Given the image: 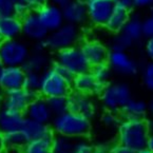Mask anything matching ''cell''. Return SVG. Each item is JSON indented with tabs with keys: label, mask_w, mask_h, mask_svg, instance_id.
<instances>
[{
	"label": "cell",
	"mask_w": 153,
	"mask_h": 153,
	"mask_svg": "<svg viewBox=\"0 0 153 153\" xmlns=\"http://www.w3.org/2000/svg\"><path fill=\"white\" fill-rule=\"evenodd\" d=\"M51 123V129L55 135H60L74 140L86 138L92 129L90 118L71 111H67L62 114L54 116Z\"/></svg>",
	"instance_id": "1"
},
{
	"label": "cell",
	"mask_w": 153,
	"mask_h": 153,
	"mask_svg": "<svg viewBox=\"0 0 153 153\" xmlns=\"http://www.w3.org/2000/svg\"><path fill=\"white\" fill-rule=\"evenodd\" d=\"M142 81L147 90L153 92V61H149L143 68Z\"/></svg>",
	"instance_id": "33"
},
{
	"label": "cell",
	"mask_w": 153,
	"mask_h": 153,
	"mask_svg": "<svg viewBox=\"0 0 153 153\" xmlns=\"http://www.w3.org/2000/svg\"><path fill=\"white\" fill-rule=\"evenodd\" d=\"M4 68V65H3V62H2V60H1V58H0V72L2 71V69Z\"/></svg>",
	"instance_id": "53"
},
{
	"label": "cell",
	"mask_w": 153,
	"mask_h": 153,
	"mask_svg": "<svg viewBox=\"0 0 153 153\" xmlns=\"http://www.w3.org/2000/svg\"><path fill=\"white\" fill-rule=\"evenodd\" d=\"M71 90L73 92L79 93V94L89 95V96H94V95H99L104 88V85L96 80L91 71L80 74L75 75L71 80Z\"/></svg>",
	"instance_id": "13"
},
{
	"label": "cell",
	"mask_w": 153,
	"mask_h": 153,
	"mask_svg": "<svg viewBox=\"0 0 153 153\" xmlns=\"http://www.w3.org/2000/svg\"><path fill=\"white\" fill-rule=\"evenodd\" d=\"M80 27L65 22L60 27L48 34L47 38L43 41V45L47 51L56 53L67 48L77 45L80 40Z\"/></svg>",
	"instance_id": "4"
},
{
	"label": "cell",
	"mask_w": 153,
	"mask_h": 153,
	"mask_svg": "<svg viewBox=\"0 0 153 153\" xmlns=\"http://www.w3.org/2000/svg\"><path fill=\"white\" fill-rule=\"evenodd\" d=\"M68 111L91 120L96 113V104L92 96L72 92L68 95Z\"/></svg>",
	"instance_id": "14"
},
{
	"label": "cell",
	"mask_w": 153,
	"mask_h": 153,
	"mask_svg": "<svg viewBox=\"0 0 153 153\" xmlns=\"http://www.w3.org/2000/svg\"><path fill=\"white\" fill-rule=\"evenodd\" d=\"M35 96L37 95L29 92L23 88L9 91L5 92L2 96V108L23 114Z\"/></svg>",
	"instance_id": "12"
},
{
	"label": "cell",
	"mask_w": 153,
	"mask_h": 153,
	"mask_svg": "<svg viewBox=\"0 0 153 153\" xmlns=\"http://www.w3.org/2000/svg\"><path fill=\"white\" fill-rule=\"evenodd\" d=\"M111 153H135V151L120 144H115L111 147Z\"/></svg>",
	"instance_id": "43"
},
{
	"label": "cell",
	"mask_w": 153,
	"mask_h": 153,
	"mask_svg": "<svg viewBox=\"0 0 153 153\" xmlns=\"http://www.w3.org/2000/svg\"><path fill=\"white\" fill-rule=\"evenodd\" d=\"M145 53H146L147 57L153 61V37L146 39V43H145Z\"/></svg>",
	"instance_id": "44"
},
{
	"label": "cell",
	"mask_w": 153,
	"mask_h": 153,
	"mask_svg": "<svg viewBox=\"0 0 153 153\" xmlns=\"http://www.w3.org/2000/svg\"><path fill=\"white\" fill-rule=\"evenodd\" d=\"M111 145L108 143L100 142L93 145V153H111Z\"/></svg>",
	"instance_id": "41"
},
{
	"label": "cell",
	"mask_w": 153,
	"mask_h": 153,
	"mask_svg": "<svg viewBox=\"0 0 153 153\" xmlns=\"http://www.w3.org/2000/svg\"><path fill=\"white\" fill-rule=\"evenodd\" d=\"M146 125H147V129L149 131V134L153 135V116H151L150 118L146 120Z\"/></svg>",
	"instance_id": "47"
},
{
	"label": "cell",
	"mask_w": 153,
	"mask_h": 153,
	"mask_svg": "<svg viewBox=\"0 0 153 153\" xmlns=\"http://www.w3.org/2000/svg\"><path fill=\"white\" fill-rule=\"evenodd\" d=\"M49 32L45 30L35 12H29L21 18V35L33 42H43Z\"/></svg>",
	"instance_id": "11"
},
{
	"label": "cell",
	"mask_w": 153,
	"mask_h": 153,
	"mask_svg": "<svg viewBox=\"0 0 153 153\" xmlns=\"http://www.w3.org/2000/svg\"><path fill=\"white\" fill-rule=\"evenodd\" d=\"M143 37L146 39L153 37V15L150 14L143 19Z\"/></svg>",
	"instance_id": "36"
},
{
	"label": "cell",
	"mask_w": 153,
	"mask_h": 153,
	"mask_svg": "<svg viewBox=\"0 0 153 153\" xmlns=\"http://www.w3.org/2000/svg\"><path fill=\"white\" fill-rule=\"evenodd\" d=\"M29 12H31L29 10V7H27V4H25L23 1H21V2H17L14 4V11H13V14L15 16H17V17H19V18H22L23 16L27 15Z\"/></svg>",
	"instance_id": "38"
},
{
	"label": "cell",
	"mask_w": 153,
	"mask_h": 153,
	"mask_svg": "<svg viewBox=\"0 0 153 153\" xmlns=\"http://www.w3.org/2000/svg\"><path fill=\"white\" fill-rule=\"evenodd\" d=\"M90 71L93 74V76L96 78V80L98 81V82H100L101 85H104V86L110 82V79L113 74L110 65L107 62L94 65V67L91 68Z\"/></svg>",
	"instance_id": "29"
},
{
	"label": "cell",
	"mask_w": 153,
	"mask_h": 153,
	"mask_svg": "<svg viewBox=\"0 0 153 153\" xmlns=\"http://www.w3.org/2000/svg\"><path fill=\"white\" fill-rule=\"evenodd\" d=\"M62 15L65 23L75 27H80L88 23L87 10L83 0H73L62 9Z\"/></svg>",
	"instance_id": "18"
},
{
	"label": "cell",
	"mask_w": 153,
	"mask_h": 153,
	"mask_svg": "<svg viewBox=\"0 0 153 153\" xmlns=\"http://www.w3.org/2000/svg\"><path fill=\"white\" fill-rule=\"evenodd\" d=\"M48 105L53 116H57L68 111V96H57L48 98Z\"/></svg>",
	"instance_id": "30"
},
{
	"label": "cell",
	"mask_w": 153,
	"mask_h": 153,
	"mask_svg": "<svg viewBox=\"0 0 153 153\" xmlns=\"http://www.w3.org/2000/svg\"><path fill=\"white\" fill-rule=\"evenodd\" d=\"M122 33L125 34L133 43L138 42L143 37V18L137 13L131 12L130 17L123 27Z\"/></svg>",
	"instance_id": "24"
},
{
	"label": "cell",
	"mask_w": 153,
	"mask_h": 153,
	"mask_svg": "<svg viewBox=\"0 0 153 153\" xmlns=\"http://www.w3.org/2000/svg\"><path fill=\"white\" fill-rule=\"evenodd\" d=\"M115 7L132 12L134 10V0H112Z\"/></svg>",
	"instance_id": "40"
},
{
	"label": "cell",
	"mask_w": 153,
	"mask_h": 153,
	"mask_svg": "<svg viewBox=\"0 0 153 153\" xmlns=\"http://www.w3.org/2000/svg\"><path fill=\"white\" fill-rule=\"evenodd\" d=\"M35 13L49 33L57 30L65 23L62 10L48 2L36 10Z\"/></svg>",
	"instance_id": "16"
},
{
	"label": "cell",
	"mask_w": 153,
	"mask_h": 153,
	"mask_svg": "<svg viewBox=\"0 0 153 153\" xmlns=\"http://www.w3.org/2000/svg\"><path fill=\"white\" fill-rule=\"evenodd\" d=\"M1 41H2V40H1V38H0V43H1Z\"/></svg>",
	"instance_id": "57"
},
{
	"label": "cell",
	"mask_w": 153,
	"mask_h": 153,
	"mask_svg": "<svg viewBox=\"0 0 153 153\" xmlns=\"http://www.w3.org/2000/svg\"><path fill=\"white\" fill-rule=\"evenodd\" d=\"M153 7V0H134V9H151Z\"/></svg>",
	"instance_id": "45"
},
{
	"label": "cell",
	"mask_w": 153,
	"mask_h": 153,
	"mask_svg": "<svg viewBox=\"0 0 153 153\" xmlns=\"http://www.w3.org/2000/svg\"><path fill=\"white\" fill-rule=\"evenodd\" d=\"M135 153H152L151 152L149 149H143V150H140V151H137V152H135Z\"/></svg>",
	"instance_id": "52"
},
{
	"label": "cell",
	"mask_w": 153,
	"mask_h": 153,
	"mask_svg": "<svg viewBox=\"0 0 153 153\" xmlns=\"http://www.w3.org/2000/svg\"><path fill=\"white\" fill-rule=\"evenodd\" d=\"M75 140L60 135H53L51 153H74Z\"/></svg>",
	"instance_id": "27"
},
{
	"label": "cell",
	"mask_w": 153,
	"mask_h": 153,
	"mask_svg": "<svg viewBox=\"0 0 153 153\" xmlns=\"http://www.w3.org/2000/svg\"><path fill=\"white\" fill-rule=\"evenodd\" d=\"M5 149V145H4V134H3L1 131H0V152Z\"/></svg>",
	"instance_id": "48"
},
{
	"label": "cell",
	"mask_w": 153,
	"mask_h": 153,
	"mask_svg": "<svg viewBox=\"0 0 153 153\" xmlns=\"http://www.w3.org/2000/svg\"><path fill=\"white\" fill-rule=\"evenodd\" d=\"M2 109V95H0V111Z\"/></svg>",
	"instance_id": "54"
},
{
	"label": "cell",
	"mask_w": 153,
	"mask_h": 153,
	"mask_svg": "<svg viewBox=\"0 0 153 153\" xmlns=\"http://www.w3.org/2000/svg\"><path fill=\"white\" fill-rule=\"evenodd\" d=\"M107 63L113 73L122 76H132L138 71L137 61L124 51H110Z\"/></svg>",
	"instance_id": "10"
},
{
	"label": "cell",
	"mask_w": 153,
	"mask_h": 153,
	"mask_svg": "<svg viewBox=\"0 0 153 153\" xmlns=\"http://www.w3.org/2000/svg\"><path fill=\"white\" fill-rule=\"evenodd\" d=\"M0 95H3L2 94V91H1V90H0Z\"/></svg>",
	"instance_id": "56"
},
{
	"label": "cell",
	"mask_w": 153,
	"mask_h": 153,
	"mask_svg": "<svg viewBox=\"0 0 153 153\" xmlns=\"http://www.w3.org/2000/svg\"><path fill=\"white\" fill-rule=\"evenodd\" d=\"M52 65L50 56L45 51H34L32 50L29 57L22 65L25 72H33L41 74Z\"/></svg>",
	"instance_id": "21"
},
{
	"label": "cell",
	"mask_w": 153,
	"mask_h": 153,
	"mask_svg": "<svg viewBox=\"0 0 153 153\" xmlns=\"http://www.w3.org/2000/svg\"><path fill=\"white\" fill-rule=\"evenodd\" d=\"M30 53L29 45L20 38L2 40L0 43V58L4 67H22Z\"/></svg>",
	"instance_id": "6"
},
{
	"label": "cell",
	"mask_w": 153,
	"mask_h": 153,
	"mask_svg": "<svg viewBox=\"0 0 153 153\" xmlns=\"http://www.w3.org/2000/svg\"><path fill=\"white\" fill-rule=\"evenodd\" d=\"M54 62L65 68L73 76L91 70V67L78 45H73L56 52Z\"/></svg>",
	"instance_id": "7"
},
{
	"label": "cell",
	"mask_w": 153,
	"mask_h": 153,
	"mask_svg": "<svg viewBox=\"0 0 153 153\" xmlns=\"http://www.w3.org/2000/svg\"><path fill=\"white\" fill-rule=\"evenodd\" d=\"M120 116L117 115L116 112H111V111H106L104 114L101 115L100 122L106 128L108 129H115L118 127L120 123Z\"/></svg>",
	"instance_id": "34"
},
{
	"label": "cell",
	"mask_w": 153,
	"mask_h": 153,
	"mask_svg": "<svg viewBox=\"0 0 153 153\" xmlns=\"http://www.w3.org/2000/svg\"><path fill=\"white\" fill-rule=\"evenodd\" d=\"M149 14H150V15H153V7L150 9V13H149Z\"/></svg>",
	"instance_id": "55"
},
{
	"label": "cell",
	"mask_w": 153,
	"mask_h": 153,
	"mask_svg": "<svg viewBox=\"0 0 153 153\" xmlns=\"http://www.w3.org/2000/svg\"><path fill=\"white\" fill-rule=\"evenodd\" d=\"M52 137L27 140V144L21 148L20 153H51Z\"/></svg>",
	"instance_id": "26"
},
{
	"label": "cell",
	"mask_w": 153,
	"mask_h": 153,
	"mask_svg": "<svg viewBox=\"0 0 153 153\" xmlns=\"http://www.w3.org/2000/svg\"><path fill=\"white\" fill-rule=\"evenodd\" d=\"M99 97L106 111L120 112L127 102L132 98V91L128 83L123 81L109 82L105 85Z\"/></svg>",
	"instance_id": "3"
},
{
	"label": "cell",
	"mask_w": 153,
	"mask_h": 153,
	"mask_svg": "<svg viewBox=\"0 0 153 153\" xmlns=\"http://www.w3.org/2000/svg\"><path fill=\"white\" fill-rule=\"evenodd\" d=\"M147 149H149L153 153V135H150V137H149L148 144H147Z\"/></svg>",
	"instance_id": "50"
},
{
	"label": "cell",
	"mask_w": 153,
	"mask_h": 153,
	"mask_svg": "<svg viewBox=\"0 0 153 153\" xmlns=\"http://www.w3.org/2000/svg\"><path fill=\"white\" fill-rule=\"evenodd\" d=\"M41 74L33 72H25V81H23V89L33 94H38L39 87H40Z\"/></svg>",
	"instance_id": "32"
},
{
	"label": "cell",
	"mask_w": 153,
	"mask_h": 153,
	"mask_svg": "<svg viewBox=\"0 0 153 153\" xmlns=\"http://www.w3.org/2000/svg\"><path fill=\"white\" fill-rule=\"evenodd\" d=\"M71 93V83L59 75L52 67L41 73L39 96L48 99L51 97L68 96Z\"/></svg>",
	"instance_id": "5"
},
{
	"label": "cell",
	"mask_w": 153,
	"mask_h": 153,
	"mask_svg": "<svg viewBox=\"0 0 153 153\" xmlns=\"http://www.w3.org/2000/svg\"><path fill=\"white\" fill-rule=\"evenodd\" d=\"M27 137L21 130L4 134L5 149H9V150L20 151L21 148L27 144Z\"/></svg>",
	"instance_id": "28"
},
{
	"label": "cell",
	"mask_w": 153,
	"mask_h": 153,
	"mask_svg": "<svg viewBox=\"0 0 153 153\" xmlns=\"http://www.w3.org/2000/svg\"><path fill=\"white\" fill-rule=\"evenodd\" d=\"M21 36V18L12 15L0 16V38L1 40L17 39Z\"/></svg>",
	"instance_id": "19"
},
{
	"label": "cell",
	"mask_w": 153,
	"mask_h": 153,
	"mask_svg": "<svg viewBox=\"0 0 153 153\" xmlns=\"http://www.w3.org/2000/svg\"><path fill=\"white\" fill-rule=\"evenodd\" d=\"M130 14L131 12L127 11V10L115 7L104 27H106L109 32L113 34L120 33L123 27H125L126 22L128 21Z\"/></svg>",
	"instance_id": "25"
},
{
	"label": "cell",
	"mask_w": 153,
	"mask_h": 153,
	"mask_svg": "<svg viewBox=\"0 0 153 153\" xmlns=\"http://www.w3.org/2000/svg\"><path fill=\"white\" fill-rule=\"evenodd\" d=\"M149 131L147 129L146 120H128L123 118L117 127L118 144L130 148L137 152L147 148Z\"/></svg>",
	"instance_id": "2"
},
{
	"label": "cell",
	"mask_w": 153,
	"mask_h": 153,
	"mask_svg": "<svg viewBox=\"0 0 153 153\" xmlns=\"http://www.w3.org/2000/svg\"><path fill=\"white\" fill-rule=\"evenodd\" d=\"M88 22L93 27H105L115 5L112 0H83Z\"/></svg>",
	"instance_id": "8"
},
{
	"label": "cell",
	"mask_w": 153,
	"mask_h": 153,
	"mask_svg": "<svg viewBox=\"0 0 153 153\" xmlns=\"http://www.w3.org/2000/svg\"><path fill=\"white\" fill-rule=\"evenodd\" d=\"M148 113L147 102L142 99L131 98L126 106L120 110L123 118L128 120H145V116Z\"/></svg>",
	"instance_id": "23"
},
{
	"label": "cell",
	"mask_w": 153,
	"mask_h": 153,
	"mask_svg": "<svg viewBox=\"0 0 153 153\" xmlns=\"http://www.w3.org/2000/svg\"><path fill=\"white\" fill-rule=\"evenodd\" d=\"M23 2L27 4L30 11L35 12L40 7H42L43 4H45L48 2V0H23Z\"/></svg>",
	"instance_id": "42"
},
{
	"label": "cell",
	"mask_w": 153,
	"mask_h": 153,
	"mask_svg": "<svg viewBox=\"0 0 153 153\" xmlns=\"http://www.w3.org/2000/svg\"><path fill=\"white\" fill-rule=\"evenodd\" d=\"M74 153H93V145L87 138L75 140Z\"/></svg>",
	"instance_id": "35"
},
{
	"label": "cell",
	"mask_w": 153,
	"mask_h": 153,
	"mask_svg": "<svg viewBox=\"0 0 153 153\" xmlns=\"http://www.w3.org/2000/svg\"><path fill=\"white\" fill-rule=\"evenodd\" d=\"M0 153H20V151H16V150H9V149H4Z\"/></svg>",
	"instance_id": "51"
},
{
	"label": "cell",
	"mask_w": 153,
	"mask_h": 153,
	"mask_svg": "<svg viewBox=\"0 0 153 153\" xmlns=\"http://www.w3.org/2000/svg\"><path fill=\"white\" fill-rule=\"evenodd\" d=\"M14 11L13 0H0V16L12 15Z\"/></svg>",
	"instance_id": "37"
},
{
	"label": "cell",
	"mask_w": 153,
	"mask_h": 153,
	"mask_svg": "<svg viewBox=\"0 0 153 153\" xmlns=\"http://www.w3.org/2000/svg\"><path fill=\"white\" fill-rule=\"evenodd\" d=\"M25 120V114L22 113H17L2 108L0 111V131L3 134H7L21 130Z\"/></svg>",
	"instance_id": "20"
},
{
	"label": "cell",
	"mask_w": 153,
	"mask_h": 153,
	"mask_svg": "<svg viewBox=\"0 0 153 153\" xmlns=\"http://www.w3.org/2000/svg\"><path fill=\"white\" fill-rule=\"evenodd\" d=\"M133 45L134 43L125 34L120 32V33L114 34L113 38L111 39L110 51H124V52H127Z\"/></svg>",
	"instance_id": "31"
},
{
	"label": "cell",
	"mask_w": 153,
	"mask_h": 153,
	"mask_svg": "<svg viewBox=\"0 0 153 153\" xmlns=\"http://www.w3.org/2000/svg\"><path fill=\"white\" fill-rule=\"evenodd\" d=\"M73 0H48V3L50 4H53L55 7H59V9L62 10L65 7H67L70 2H72Z\"/></svg>",
	"instance_id": "46"
},
{
	"label": "cell",
	"mask_w": 153,
	"mask_h": 153,
	"mask_svg": "<svg viewBox=\"0 0 153 153\" xmlns=\"http://www.w3.org/2000/svg\"><path fill=\"white\" fill-rule=\"evenodd\" d=\"M147 107H148V113H150L151 116H153V96L147 102Z\"/></svg>",
	"instance_id": "49"
},
{
	"label": "cell",
	"mask_w": 153,
	"mask_h": 153,
	"mask_svg": "<svg viewBox=\"0 0 153 153\" xmlns=\"http://www.w3.org/2000/svg\"><path fill=\"white\" fill-rule=\"evenodd\" d=\"M21 131L25 135L27 140H38L43 137H52L54 133L49 125L34 122V120L25 118Z\"/></svg>",
	"instance_id": "22"
},
{
	"label": "cell",
	"mask_w": 153,
	"mask_h": 153,
	"mask_svg": "<svg viewBox=\"0 0 153 153\" xmlns=\"http://www.w3.org/2000/svg\"><path fill=\"white\" fill-rule=\"evenodd\" d=\"M80 48L83 56L91 68L107 62L110 49L102 41L96 38H86L80 41Z\"/></svg>",
	"instance_id": "9"
},
{
	"label": "cell",
	"mask_w": 153,
	"mask_h": 153,
	"mask_svg": "<svg viewBox=\"0 0 153 153\" xmlns=\"http://www.w3.org/2000/svg\"><path fill=\"white\" fill-rule=\"evenodd\" d=\"M51 67L54 69L55 71H56L57 73H58L59 75H61V76L63 77L65 79H67L68 81H70L71 82V80H72V78L74 76H73L72 74H71L69 71L65 69V68H63L62 65H58V63H56V62H53L52 63V65Z\"/></svg>",
	"instance_id": "39"
},
{
	"label": "cell",
	"mask_w": 153,
	"mask_h": 153,
	"mask_svg": "<svg viewBox=\"0 0 153 153\" xmlns=\"http://www.w3.org/2000/svg\"><path fill=\"white\" fill-rule=\"evenodd\" d=\"M25 76L22 67H4L0 72V90L5 93L22 88Z\"/></svg>",
	"instance_id": "17"
},
{
	"label": "cell",
	"mask_w": 153,
	"mask_h": 153,
	"mask_svg": "<svg viewBox=\"0 0 153 153\" xmlns=\"http://www.w3.org/2000/svg\"><path fill=\"white\" fill-rule=\"evenodd\" d=\"M23 114L27 120L45 125H49L54 117L49 108L47 99L39 95L34 97Z\"/></svg>",
	"instance_id": "15"
}]
</instances>
